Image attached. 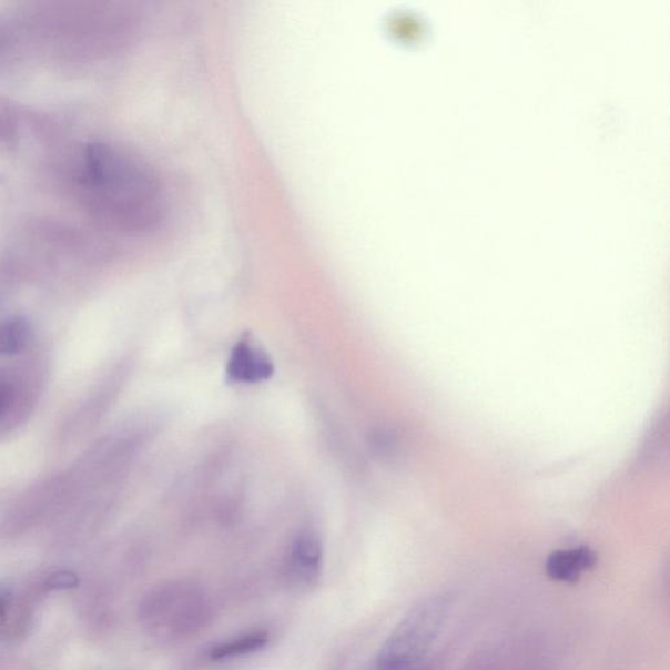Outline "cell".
I'll return each instance as SVG.
<instances>
[{
  "mask_svg": "<svg viewBox=\"0 0 670 670\" xmlns=\"http://www.w3.org/2000/svg\"><path fill=\"white\" fill-rule=\"evenodd\" d=\"M83 185L92 206L121 229L144 231L162 221L164 193L156 174L114 144L87 145Z\"/></svg>",
  "mask_w": 670,
  "mask_h": 670,
  "instance_id": "6da1fadb",
  "label": "cell"
},
{
  "mask_svg": "<svg viewBox=\"0 0 670 670\" xmlns=\"http://www.w3.org/2000/svg\"><path fill=\"white\" fill-rule=\"evenodd\" d=\"M451 599L435 593L422 599L400 618L376 658V670H426V660L450 613Z\"/></svg>",
  "mask_w": 670,
  "mask_h": 670,
  "instance_id": "7a4b0ae2",
  "label": "cell"
},
{
  "mask_svg": "<svg viewBox=\"0 0 670 670\" xmlns=\"http://www.w3.org/2000/svg\"><path fill=\"white\" fill-rule=\"evenodd\" d=\"M211 618L205 592L187 581H168L151 591L141 607L144 629L162 642L176 643L195 636Z\"/></svg>",
  "mask_w": 670,
  "mask_h": 670,
  "instance_id": "3957f363",
  "label": "cell"
},
{
  "mask_svg": "<svg viewBox=\"0 0 670 670\" xmlns=\"http://www.w3.org/2000/svg\"><path fill=\"white\" fill-rule=\"evenodd\" d=\"M324 564L322 537L315 529L298 531L288 552L286 577L296 591H309L318 585Z\"/></svg>",
  "mask_w": 670,
  "mask_h": 670,
  "instance_id": "277c9868",
  "label": "cell"
},
{
  "mask_svg": "<svg viewBox=\"0 0 670 670\" xmlns=\"http://www.w3.org/2000/svg\"><path fill=\"white\" fill-rule=\"evenodd\" d=\"M274 369L266 349L251 334H245L232 348L225 375L233 384H258L267 382Z\"/></svg>",
  "mask_w": 670,
  "mask_h": 670,
  "instance_id": "5b68a950",
  "label": "cell"
},
{
  "mask_svg": "<svg viewBox=\"0 0 670 670\" xmlns=\"http://www.w3.org/2000/svg\"><path fill=\"white\" fill-rule=\"evenodd\" d=\"M596 564V552L587 546H580V548L551 552L545 568L550 579L572 585L581 578L582 573L592 570Z\"/></svg>",
  "mask_w": 670,
  "mask_h": 670,
  "instance_id": "8992f818",
  "label": "cell"
},
{
  "mask_svg": "<svg viewBox=\"0 0 670 670\" xmlns=\"http://www.w3.org/2000/svg\"><path fill=\"white\" fill-rule=\"evenodd\" d=\"M271 642V636L267 631L256 630L242 633V636L224 640V642L214 646L209 652V658L213 661H225L245 657L264 650Z\"/></svg>",
  "mask_w": 670,
  "mask_h": 670,
  "instance_id": "52a82bcc",
  "label": "cell"
},
{
  "mask_svg": "<svg viewBox=\"0 0 670 670\" xmlns=\"http://www.w3.org/2000/svg\"><path fill=\"white\" fill-rule=\"evenodd\" d=\"M31 334V325L24 317H12L0 324V355H14L21 352Z\"/></svg>",
  "mask_w": 670,
  "mask_h": 670,
  "instance_id": "ba28073f",
  "label": "cell"
},
{
  "mask_svg": "<svg viewBox=\"0 0 670 670\" xmlns=\"http://www.w3.org/2000/svg\"><path fill=\"white\" fill-rule=\"evenodd\" d=\"M368 446L375 457L384 461L392 460L398 450L397 434L388 427L375 428L369 433Z\"/></svg>",
  "mask_w": 670,
  "mask_h": 670,
  "instance_id": "9c48e42d",
  "label": "cell"
},
{
  "mask_svg": "<svg viewBox=\"0 0 670 670\" xmlns=\"http://www.w3.org/2000/svg\"><path fill=\"white\" fill-rule=\"evenodd\" d=\"M79 578L75 572L69 570L57 571L48 578L45 585L54 591H65V589H74L79 586Z\"/></svg>",
  "mask_w": 670,
  "mask_h": 670,
  "instance_id": "30bf717a",
  "label": "cell"
},
{
  "mask_svg": "<svg viewBox=\"0 0 670 670\" xmlns=\"http://www.w3.org/2000/svg\"><path fill=\"white\" fill-rule=\"evenodd\" d=\"M12 600V588L4 581H0V626L6 622L7 615Z\"/></svg>",
  "mask_w": 670,
  "mask_h": 670,
  "instance_id": "8fae6325",
  "label": "cell"
},
{
  "mask_svg": "<svg viewBox=\"0 0 670 670\" xmlns=\"http://www.w3.org/2000/svg\"><path fill=\"white\" fill-rule=\"evenodd\" d=\"M9 400V393L3 387H0V414H2Z\"/></svg>",
  "mask_w": 670,
  "mask_h": 670,
  "instance_id": "7c38bea8",
  "label": "cell"
}]
</instances>
